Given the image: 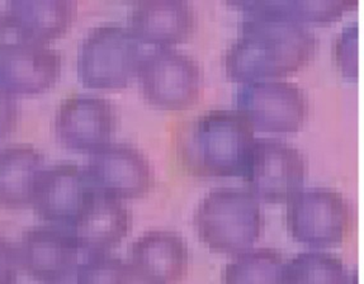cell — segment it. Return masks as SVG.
Segmentation results:
<instances>
[{"label": "cell", "instance_id": "cell-1", "mask_svg": "<svg viewBox=\"0 0 364 284\" xmlns=\"http://www.w3.org/2000/svg\"><path fill=\"white\" fill-rule=\"evenodd\" d=\"M244 12L239 35L225 51L232 80L276 79L300 70L311 60L318 38L305 23L264 8L262 1L234 3Z\"/></svg>", "mask_w": 364, "mask_h": 284}, {"label": "cell", "instance_id": "cell-2", "mask_svg": "<svg viewBox=\"0 0 364 284\" xmlns=\"http://www.w3.org/2000/svg\"><path fill=\"white\" fill-rule=\"evenodd\" d=\"M253 124L237 109L215 108L182 121L176 154L194 177L241 174L254 141Z\"/></svg>", "mask_w": 364, "mask_h": 284}, {"label": "cell", "instance_id": "cell-3", "mask_svg": "<svg viewBox=\"0 0 364 284\" xmlns=\"http://www.w3.org/2000/svg\"><path fill=\"white\" fill-rule=\"evenodd\" d=\"M258 198L236 185H220L207 192L193 214L200 240L210 248L236 254L252 246L264 229Z\"/></svg>", "mask_w": 364, "mask_h": 284}, {"label": "cell", "instance_id": "cell-4", "mask_svg": "<svg viewBox=\"0 0 364 284\" xmlns=\"http://www.w3.org/2000/svg\"><path fill=\"white\" fill-rule=\"evenodd\" d=\"M141 58V45L129 26L106 22L80 42L77 75L88 88H124L137 74Z\"/></svg>", "mask_w": 364, "mask_h": 284}, {"label": "cell", "instance_id": "cell-5", "mask_svg": "<svg viewBox=\"0 0 364 284\" xmlns=\"http://www.w3.org/2000/svg\"><path fill=\"white\" fill-rule=\"evenodd\" d=\"M137 77L145 99L163 109L193 106L203 85L200 61L173 46H158L142 55Z\"/></svg>", "mask_w": 364, "mask_h": 284}, {"label": "cell", "instance_id": "cell-6", "mask_svg": "<svg viewBox=\"0 0 364 284\" xmlns=\"http://www.w3.org/2000/svg\"><path fill=\"white\" fill-rule=\"evenodd\" d=\"M289 234L300 243L316 248L346 239L353 225V207L341 190L312 185L296 192L287 203Z\"/></svg>", "mask_w": 364, "mask_h": 284}, {"label": "cell", "instance_id": "cell-7", "mask_svg": "<svg viewBox=\"0 0 364 284\" xmlns=\"http://www.w3.org/2000/svg\"><path fill=\"white\" fill-rule=\"evenodd\" d=\"M307 160L300 148L276 137L254 138L241 175L257 198L287 201L302 188Z\"/></svg>", "mask_w": 364, "mask_h": 284}, {"label": "cell", "instance_id": "cell-8", "mask_svg": "<svg viewBox=\"0 0 364 284\" xmlns=\"http://www.w3.org/2000/svg\"><path fill=\"white\" fill-rule=\"evenodd\" d=\"M236 104L253 127L269 132L300 130L310 111L305 89L282 79H257L240 84Z\"/></svg>", "mask_w": 364, "mask_h": 284}, {"label": "cell", "instance_id": "cell-9", "mask_svg": "<svg viewBox=\"0 0 364 284\" xmlns=\"http://www.w3.org/2000/svg\"><path fill=\"white\" fill-rule=\"evenodd\" d=\"M84 168L97 192L117 200L142 197L155 184L151 161L129 142H107L90 153Z\"/></svg>", "mask_w": 364, "mask_h": 284}, {"label": "cell", "instance_id": "cell-10", "mask_svg": "<svg viewBox=\"0 0 364 284\" xmlns=\"http://www.w3.org/2000/svg\"><path fill=\"white\" fill-rule=\"evenodd\" d=\"M117 126V109L112 101L88 93L66 97L53 119L55 135L63 145L90 153L109 142Z\"/></svg>", "mask_w": 364, "mask_h": 284}, {"label": "cell", "instance_id": "cell-11", "mask_svg": "<svg viewBox=\"0 0 364 284\" xmlns=\"http://www.w3.org/2000/svg\"><path fill=\"white\" fill-rule=\"evenodd\" d=\"M95 193L84 166L75 161H60L42 170L36 183L32 207L43 221L68 227Z\"/></svg>", "mask_w": 364, "mask_h": 284}, {"label": "cell", "instance_id": "cell-12", "mask_svg": "<svg viewBox=\"0 0 364 284\" xmlns=\"http://www.w3.org/2000/svg\"><path fill=\"white\" fill-rule=\"evenodd\" d=\"M134 278L141 284H178L187 275L189 250L176 231H145L127 248Z\"/></svg>", "mask_w": 364, "mask_h": 284}, {"label": "cell", "instance_id": "cell-13", "mask_svg": "<svg viewBox=\"0 0 364 284\" xmlns=\"http://www.w3.org/2000/svg\"><path fill=\"white\" fill-rule=\"evenodd\" d=\"M19 266L31 278L56 284L77 268L79 248L66 227L38 225L24 231L18 246Z\"/></svg>", "mask_w": 364, "mask_h": 284}, {"label": "cell", "instance_id": "cell-14", "mask_svg": "<svg viewBox=\"0 0 364 284\" xmlns=\"http://www.w3.org/2000/svg\"><path fill=\"white\" fill-rule=\"evenodd\" d=\"M61 55L48 43L17 38L0 46V84L14 94H38L53 87Z\"/></svg>", "mask_w": 364, "mask_h": 284}, {"label": "cell", "instance_id": "cell-15", "mask_svg": "<svg viewBox=\"0 0 364 284\" xmlns=\"http://www.w3.org/2000/svg\"><path fill=\"white\" fill-rule=\"evenodd\" d=\"M131 226L132 214L124 202L97 192L66 229L77 248L92 255L116 248L129 235Z\"/></svg>", "mask_w": 364, "mask_h": 284}, {"label": "cell", "instance_id": "cell-16", "mask_svg": "<svg viewBox=\"0 0 364 284\" xmlns=\"http://www.w3.org/2000/svg\"><path fill=\"white\" fill-rule=\"evenodd\" d=\"M129 30L139 41L171 46L186 41L198 24L194 6L187 0H141L129 8Z\"/></svg>", "mask_w": 364, "mask_h": 284}, {"label": "cell", "instance_id": "cell-17", "mask_svg": "<svg viewBox=\"0 0 364 284\" xmlns=\"http://www.w3.org/2000/svg\"><path fill=\"white\" fill-rule=\"evenodd\" d=\"M6 23L18 38L48 43L70 28L77 16L74 0H12L6 3Z\"/></svg>", "mask_w": 364, "mask_h": 284}, {"label": "cell", "instance_id": "cell-18", "mask_svg": "<svg viewBox=\"0 0 364 284\" xmlns=\"http://www.w3.org/2000/svg\"><path fill=\"white\" fill-rule=\"evenodd\" d=\"M45 169V156L30 143L0 148V206L22 209L32 204L37 179Z\"/></svg>", "mask_w": 364, "mask_h": 284}, {"label": "cell", "instance_id": "cell-19", "mask_svg": "<svg viewBox=\"0 0 364 284\" xmlns=\"http://www.w3.org/2000/svg\"><path fill=\"white\" fill-rule=\"evenodd\" d=\"M286 261L274 248H247L223 268V284H288Z\"/></svg>", "mask_w": 364, "mask_h": 284}, {"label": "cell", "instance_id": "cell-20", "mask_svg": "<svg viewBox=\"0 0 364 284\" xmlns=\"http://www.w3.org/2000/svg\"><path fill=\"white\" fill-rule=\"evenodd\" d=\"M288 284H352L347 264L323 250L300 251L286 261Z\"/></svg>", "mask_w": 364, "mask_h": 284}, {"label": "cell", "instance_id": "cell-21", "mask_svg": "<svg viewBox=\"0 0 364 284\" xmlns=\"http://www.w3.org/2000/svg\"><path fill=\"white\" fill-rule=\"evenodd\" d=\"M264 8L284 17L305 22H330L341 17L348 8L355 3L335 0H269L262 1Z\"/></svg>", "mask_w": 364, "mask_h": 284}, {"label": "cell", "instance_id": "cell-22", "mask_svg": "<svg viewBox=\"0 0 364 284\" xmlns=\"http://www.w3.org/2000/svg\"><path fill=\"white\" fill-rule=\"evenodd\" d=\"M127 261L117 255L92 254L77 268V284H134Z\"/></svg>", "mask_w": 364, "mask_h": 284}, {"label": "cell", "instance_id": "cell-23", "mask_svg": "<svg viewBox=\"0 0 364 284\" xmlns=\"http://www.w3.org/2000/svg\"><path fill=\"white\" fill-rule=\"evenodd\" d=\"M335 62L343 75H358V23L349 22L334 40Z\"/></svg>", "mask_w": 364, "mask_h": 284}, {"label": "cell", "instance_id": "cell-24", "mask_svg": "<svg viewBox=\"0 0 364 284\" xmlns=\"http://www.w3.org/2000/svg\"><path fill=\"white\" fill-rule=\"evenodd\" d=\"M18 116L19 109L16 94L0 84V140L16 131Z\"/></svg>", "mask_w": 364, "mask_h": 284}, {"label": "cell", "instance_id": "cell-25", "mask_svg": "<svg viewBox=\"0 0 364 284\" xmlns=\"http://www.w3.org/2000/svg\"><path fill=\"white\" fill-rule=\"evenodd\" d=\"M18 248L0 235V284H14L19 271Z\"/></svg>", "mask_w": 364, "mask_h": 284}, {"label": "cell", "instance_id": "cell-26", "mask_svg": "<svg viewBox=\"0 0 364 284\" xmlns=\"http://www.w3.org/2000/svg\"><path fill=\"white\" fill-rule=\"evenodd\" d=\"M9 31L6 23V13L0 11V46L6 41V32Z\"/></svg>", "mask_w": 364, "mask_h": 284}]
</instances>
